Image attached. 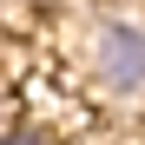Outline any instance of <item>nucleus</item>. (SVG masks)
<instances>
[{
  "instance_id": "1",
  "label": "nucleus",
  "mask_w": 145,
  "mask_h": 145,
  "mask_svg": "<svg viewBox=\"0 0 145 145\" xmlns=\"http://www.w3.org/2000/svg\"><path fill=\"white\" fill-rule=\"evenodd\" d=\"M92 72L112 92H145V27L132 20H106L92 33Z\"/></svg>"
},
{
  "instance_id": "2",
  "label": "nucleus",
  "mask_w": 145,
  "mask_h": 145,
  "mask_svg": "<svg viewBox=\"0 0 145 145\" xmlns=\"http://www.w3.org/2000/svg\"><path fill=\"white\" fill-rule=\"evenodd\" d=\"M0 145H59V138H53V132H33V125H27V132H0Z\"/></svg>"
},
{
  "instance_id": "3",
  "label": "nucleus",
  "mask_w": 145,
  "mask_h": 145,
  "mask_svg": "<svg viewBox=\"0 0 145 145\" xmlns=\"http://www.w3.org/2000/svg\"><path fill=\"white\" fill-rule=\"evenodd\" d=\"M7 119H13V99H7V92H0V132H13Z\"/></svg>"
}]
</instances>
